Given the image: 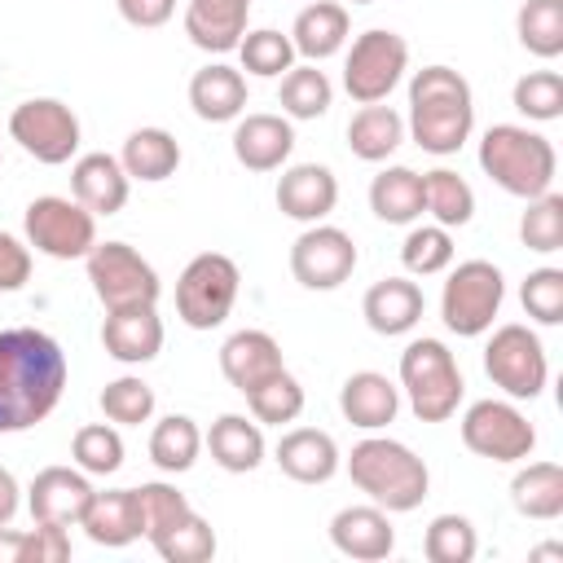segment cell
Here are the masks:
<instances>
[{
  "instance_id": "cell-1",
  "label": "cell",
  "mask_w": 563,
  "mask_h": 563,
  "mask_svg": "<svg viewBox=\"0 0 563 563\" xmlns=\"http://www.w3.org/2000/svg\"><path fill=\"white\" fill-rule=\"evenodd\" d=\"M66 391V352L53 334L13 325L0 330V435L40 427Z\"/></svg>"
},
{
  "instance_id": "cell-2",
  "label": "cell",
  "mask_w": 563,
  "mask_h": 563,
  "mask_svg": "<svg viewBox=\"0 0 563 563\" xmlns=\"http://www.w3.org/2000/svg\"><path fill=\"white\" fill-rule=\"evenodd\" d=\"M475 128V92L466 84V75H457L453 66H422L409 79V119L405 132L413 136L418 150L449 158L471 141Z\"/></svg>"
},
{
  "instance_id": "cell-3",
  "label": "cell",
  "mask_w": 563,
  "mask_h": 563,
  "mask_svg": "<svg viewBox=\"0 0 563 563\" xmlns=\"http://www.w3.org/2000/svg\"><path fill=\"white\" fill-rule=\"evenodd\" d=\"M347 475L387 515L418 510L427 501V488H431L427 462L409 444H400L391 435H365V440H356L352 453H347Z\"/></svg>"
},
{
  "instance_id": "cell-4",
  "label": "cell",
  "mask_w": 563,
  "mask_h": 563,
  "mask_svg": "<svg viewBox=\"0 0 563 563\" xmlns=\"http://www.w3.org/2000/svg\"><path fill=\"white\" fill-rule=\"evenodd\" d=\"M479 167L497 189L528 202V198L554 189L559 154H554L550 136H541L523 123H493L479 136Z\"/></svg>"
},
{
  "instance_id": "cell-5",
  "label": "cell",
  "mask_w": 563,
  "mask_h": 563,
  "mask_svg": "<svg viewBox=\"0 0 563 563\" xmlns=\"http://www.w3.org/2000/svg\"><path fill=\"white\" fill-rule=\"evenodd\" d=\"M400 387L418 422H449L462 405V369L440 339H413L400 352Z\"/></svg>"
},
{
  "instance_id": "cell-6",
  "label": "cell",
  "mask_w": 563,
  "mask_h": 563,
  "mask_svg": "<svg viewBox=\"0 0 563 563\" xmlns=\"http://www.w3.org/2000/svg\"><path fill=\"white\" fill-rule=\"evenodd\" d=\"M242 290V273L224 251H202L176 277V317L189 330H216L233 312Z\"/></svg>"
},
{
  "instance_id": "cell-7",
  "label": "cell",
  "mask_w": 563,
  "mask_h": 563,
  "mask_svg": "<svg viewBox=\"0 0 563 563\" xmlns=\"http://www.w3.org/2000/svg\"><path fill=\"white\" fill-rule=\"evenodd\" d=\"M506 299V277L488 260H462L444 290H440V317L457 339H479L493 330Z\"/></svg>"
},
{
  "instance_id": "cell-8",
  "label": "cell",
  "mask_w": 563,
  "mask_h": 563,
  "mask_svg": "<svg viewBox=\"0 0 563 563\" xmlns=\"http://www.w3.org/2000/svg\"><path fill=\"white\" fill-rule=\"evenodd\" d=\"M88 282H92V295L106 312H119V308H141V303H158L163 295V282L154 273V264L128 246V242H97L88 255Z\"/></svg>"
},
{
  "instance_id": "cell-9",
  "label": "cell",
  "mask_w": 563,
  "mask_h": 563,
  "mask_svg": "<svg viewBox=\"0 0 563 563\" xmlns=\"http://www.w3.org/2000/svg\"><path fill=\"white\" fill-rule=\"evenodd\" d=\"M405 70H409V44H405V35L383 31V26H369V31H361L352 40V48L343 57V92L356 106L387 101L391 88L405 79Z\"/></svg>"
},
{
  "instance_id": "cell-10",
  "label": "cell",
  "mask_w": 563,
  "mask_h": 563,
  "mask_svg": "<svg viewBox=\"0 0 563 563\" xmlns=\"http://www.w3.org/2000/svg\"><path fill=\"white\" fill-rule=\"evenodd\" d=\"M484 374L510 400H537L550 383V361H545V347H541L537 330H528L519 321L497 325L493 339L484 343Z\"/></svg>"
},
{
  "instance_id": "cell-11",
  "label": "cell",
  "mask_w": 563,
  "mask_h": 563,
  "mask_svg": "<svg viewBox=\"0 0 563 563\" xmlns=\"http://www.w3.org/2000/svg\"><path fill=\"white\" fill-rule=\"evenodd\" d=\"M9 136L44 167H62L79 154V114L57 97L18 101L9 114Z\"/></svg>"
},
{
  "instance_id": "cell-12",
  "label": "cell",
  "mask_w": 563,
  "mask_h": 563,
  "mask_svg": "<svg viewBox=\"0 0 563 563\" xmlns=\"http://www.w3.org/2000/svg\"><path fill=\"white\" fill-rule=\"evenodd\" d=\"M22 229H26V246H35L48 260H84L97 246V216L84 202L57 194L35 198L22 216Z\"/></svg>"
},
{
  "instance_id": "cell-13",
  "label": "cell",
  "mask_w": 563,
  "mask_h": 563,
  "mask_svg": "<svg viewBox=\"0 0 563 563\" xmlns=\"http://www.w3.org/2000/svg\"><path fill=\"white\" fill-rule=\"evenodd\" d=\"M462 444L488 462H528L537 449V427L515 400H475L462 413Z\"/></svg>"
},
{
  "instance_id": "cell-14",
  "label": "cell",
  "mask_w": 563,
  "mask_h": 563,
  "mask_svg": "<svg viewBox=\"0 0 563 563\" xmlns=\"http://www.w3.org/2000/svg\"><path fill=\"white\" fill-rule=\"evenodd\" d=\"M290 273L303 290H339L356 273V242L339 224H308L290 242Z\"/></svg>"
},
{
  "instance_id": "cell-15",
  "label": "cell",
  "mask_w": 563,
  "mask_h": 563,
  "mask_svg": "<svg viewBox=\"0 0 563 563\" xmlns=\"http://www.w3.org/2000/svg\"><path fill=\"white\" fill-rule=\"evenodd\" d=\"M88 501H92V484L79 466H44L26 488L31 519L53 528H79Z\"/></svg>"
},
{
  "instance_id": "cell-16",
  "label": "cell",
  "mask_w": 563,
  "mask_h": 563,
  "mask_svg": "<svg viewBox=\"0 0 563 563\" xmlns=\"http://www.w3.org/2000/svg\"><path fill=\"white\" fill-rule=\"evenodd\" d=\"M229 145L246 172H277V167H286V158L295 150V128L286 114H268V110L238 114Z\"/></svg>"
},
{
  "instance_id": "cell-17",
  "label": "cell",
  "mask_w": 563,
  "mask_h": 563,
  "mask_svg": "<svg viewBox=\"0 0 563 563\" xmlns=\"http://www.w3.org/2000/svg\"><path fill=\"white\" fill-rule=\"evenodd\" d=\"M339 207V176L325 163H295L277 176V211L299 224H317Z\"/></svg>"
},
{
  "instance_id": "cell-18",
  "label": "cell",
  "mask_w": 563,
  "mask_h": 563,
  "mask_svg": "<svg viewBox=\"0 0 563 563\" xmlns=\"http://www.w3.org/2000/svg\"><path fill=\"white\" fill-rule=\"evenodd\" d=\"M128 194H132V180L114 154L92 150L70 163V198L84 202L92 216H119L128 207Z\"/></svg>"
},
{
  "instance_id": "cell-19",
  "label": "cell",
  "mask_w": 563,
  "mask_h": 563,
  "mask_svg": "<svg viewBox=\"0 0 563 563\" xmlns=\"http://www.w3.org/2000/svg\"><path fill=\"white\" fill-rule=\"evenodd\" d=\"M101 347L119 365H145V361H154L163 352V317H158V308L154 303H141V308L106 312Z\"/></svg>"
},
{
  "instance_id": "cell-20",
  "label": "cell",
  "mask_w": 563,
  "mask_h": 563,
  "mask_svg": "<svg viewBox=\"0 0 563 563\" xmlns=\"http://www.w3.org/2000/svg\"><path fill=\"white\" fill-rule=\"evenodd\" d=\"M79 528L88 532L92 545H106V550H123V545H132L136 537H145V519H141V497H136V488H106V493L92 488V501H88Z\"/></svg>"
},
{
  "instance_id": "cell-21",
  "label": "cell",
  "mask_w": 563,
  "mask_h": 563,
  "mask_svg": "<svg viewBox=\"0 0 563 563\" xmlns=\"http://www.w3.org/2000/svg\"><path fill=\"white\" fill-rule=\"evenodd\" d=\"M330 541L339 554L356 559V563H378L396 550V528L387 519L383 506H343L334 519H330Z\"/></svg>"
},
{
  "instance_id": "cell-22",
  "label": "cell",
  "mask_w": 563,
  "mask_h": 563,
  "mask_svg": "<svg viewBox=\"0 0 563 563\" xmlns=\"http://www.w3.org/2000/svg\"><path fill=\"white\" fill-rule=\"evenodd\" d=\"M427 312V299H422V286L409 282V277H383L365 290L361 299V317L374 334L383 339H396V334H409Z\"/></svg>"
},
{
  "instance_id": "cell-23",
  "label": "cell",
  "mask_w": 563,
  "mask_h": 563,
  "mask_svg": "<svg viewBox=\"0 0 563 563\" xmlns=\"http://www.w3.org/2000/svg\"><path fill=\"white\" fill-rule=\"evenodd\" d=\"M277 369H286V356H282V343L268 330H238L220 343V374L242 396L251 387H260L264 378H273Z\"/></svg>"
},
{
  "instance_id": "cell-24",
  "label": "cell",
  "mask_w": 563,
  "mask_h": 563,
  "mask_svg": "<svg viewBox=\"0 0 563 563\" xmlns=\"http://www.w3.org/2000/svg\"><path fill=\"white\" fill-rule=\"evenodd\" d=\"M273 457H277L282 475L295 479V484H325V479H334V471L343 462L334 435L321 431V427H290L277 440Z\"/></svg>"
},
{
  "instance_id": "cell-25",
  "label": "cell",
  "mask_w": 563,
  "mask_h": 563,
  "mask_svg": "<svg viewBox=\"0 0 563 563\" xmlns=\"http://www.w3.org/2000/svg\"><path fill=\"white\" fill-rule=\"evenodd\" d=\"M251 0H189L185 4V35L202 53H238L246 35Z\"/></svg>"
},
{
  "instance_id": "cell-26",
  "label": "cell",
  "mask_w": 563,
  "mask_h": 563,
  "mask_svg": "<svg viewBox=\"0 0 563 563\" xmlns=\"http://www.w3.org/2000/svg\"><path fill=\"white\" fill-rule=\"evenodd\" d=\"M339 409L361 431H383L400 413V387L378 369H356L339 387Z\"/></svg>"
},
{
  "instance_id": "cell-27",
  "label": "cell",
  "mask_w": 563,
  "mask_h": 563,
  "mask_svg": "<svg viewBox=\"0 0 563 563\" xmlns=\"http://www.w3.org/2000/svg\"><path fill=\"white\" fill-rule=\"evenodd\" d=\"M189 106L202 123H233L246 114V75L229 62H211L189 79Z\"/></svg>"
},
{
  "instance_id": "cell-28",
  "label": "cell",
  "mask_w": 563,
  "mask_h": 563,
  "mask_svg": "<svg viewBox=\"0 0 563 563\" xmlns=\"http://www.w3.org/2000/svg\"><path fill=\"white\" fill-rule=\"evenodd\" d=\"M347 9L339 0H308L290 26V44H295V57L303 62H325L334 57L343 44H347Z\"/></svg>"
},
{
  "instance_id": "cell-29",
  "label": "cell",
  "mask_w": 563,
  "mask_h": 563,
  "mask_svg": "<svg viewBox=\"0 0 563 563\" xmlns=\"http://www.w3.org/2000/svg\"><path fill=\"white\" fill-rule=\"evenodd\" d=\"M202 444L211 449V462L229 475H246L264 462V431L246 413H220L202 435Z\"/></svg>"
},
{
  "instance_id": "cell-30",
  "label": "cell",
  "mask_w": 563,
  "mask_h": 563,
  "mask_svg": "<svg viewBox=\"0 0 563 563\" xmlns=\"http://www.w3.org/2000/svg\"><path fill=\"white\" fill-rule=\"evenodd\" d=\"M119 163H123L128 180L158 185V180L176 176V167H180V141L167 128H136V132H128V141L119 150Z\"/></svg>"
},
{
  "instance_id": "cell-31",
  "label": "cell",
  "mask_w": 563,
  "mask_h": 563,
  "mask_svg": "<svg viewBox=\"0 0 563 563\" xmlns=\"http://www.w3.org/2000/svg\"><path fill=\"white\" fill-rule=\"evenodd\" d=\"M400 141H405V119H400L391 106H383V101L361 106V110L347 119V150H352L361 163H383V158H391V154L400 150Z\"/></svg>"
},
{
  "instance_id": "cell-32",
  "label": "cell",
  "mask_w": 563,
  "mask_h": 563,
  "mask_svg": "<svg viewBox=\"0 0 563 563\" xmlns=\"http://www.w3.org/2000/svg\"><path fill=\"white\" fill-rule=\"evenodd\" d=\"M510 501L523 519H559L563 515V466L559 462H528L510 479Z\"/></svg>"
},
{
  "instance_id": "cell-33",
  "label": "cell",
  "mask_w": 563,
  "mask_h": 563,
  "mask_svg": "<svg viewBox=\"0 0 563 563\" xmlns=\"http://www.w3.org/2000/svg\"><path fill=\"white\" fill-rule=\"evenodd\" d=\"M369 211L383 224H413L422 216V176L413 167H383L369 180Z\"/></svg>"
},
{
  "instance_id": "cell-34",
  "label": "cell",
  "mask_w": 563,
  "mask_h": 563,
  "mask_svg": "<svg viewBox=\"0 0 563 563\" xmlns=\"http://www.w3.org/2000/svg\"><path fill=\"white\" fill-rule=\"evenodd\" d=\"M202 453V431L189 413H167L150 431V462L163 475H185Z\"/></svg>"
},
{
  "instance_id": "cell-35",
  "label": "cell",
  "mask_w": 563,
  "mask_h": 563,
  "mask_svg": "<svg viewBox=\"0 0 563 563\" xmlns=\"http://www.w3.org/2000/svg\"><path fill=\"white\" fill-rule=\"evenodd\" d=\"M154 545V554L163 563H207L216 554V528L189 506L180 519H172L167 528H158L154 537H145Z\"/></svg>"
},
{
  "instance_id": "cell-36",
  "label": "cell",
  "mask_w": 563,
  "mask_h": 563,
  "mask_svg": "<svg viewBox=\"0 0 563 563\" xmlns=\"http://www.w3.org/2000/svg\"><path fill=\"white\" fill-rule=\"evenodd\" d=\"M422 211L444 229H462L475 216V189L449 167L422 172Z\"/></svg>"
},
{
  "instance_id": "cell-37",
  "label": "cell",
  "mask_w": 563,
  "mask_h": 563,
  "mask_svg": "<svg viewBox=\"0 0 563 563\" xmlns=\"http://www.w3.org/2000/svg\"><path fill=\"white\" fill-rule=\"evenodd\" d=\"M277 101H282L286 119H321L334 101V84H330L325 70H317V62H299L282 75Z\"/></svg>"
},
{
  "instance_id": "cell-38",
  "label": "cell",
  "mask_w": 563,
  "mask_h": 563,
  "mask_svg": "<svg viewBox=\"0 0 563 563\" xmlns=\"http://www.w3.org/2000/svg\"><path fill=\"white\" fill-rule=\"evenodd\" d=\"M515 31L532 57L554 62L563 53V0H523L515 13Z\"/></svg>"
},
{
  "instance_id": "cell-39",
  "label": "cell",
  "mask_w": 563,
  "mask_h": 563,
  "mask_svg": "<svg viewBox=\"0 0 563 563\" xmlns=\"http://www.w3.org/2000/svg\"><path fill=\"white\" fill-rule=\"evenodd\" d=\"M246 405H251V418L255 422H268V427L295 422L303 413V383L290 369H277L273 378H264L260 387L246 391Z\"/></svg>"
},
{
  "instance_id": "cell-40",
  "label": "cell",
  "mask_w": 563,
  "mask_h": 563,
  "mask_svg": "<svg viewBox=\"0 0 563 563\" xmlns=\"http://www.w3.org/2000/svg\"><path fill=\"white\" fill-rule=\"evenodd\" d=\"M519 242L537 255L563 251V194L545 189V194L528 198V207L519 216Z\"/></svg>"
},
{
  "instance_id": "cell-41",
  "label": "cell",
  "mask_w": 563,
  "mask_h": 563,
  "mask_svg": "<svg viewBox=\"0 0 563 563\" xmlns=\"http://www.w3.org/2000/svg\"><path fill=\"white\" fill-rule=\"evenodd\" d=\"M400 264L413 277H435L453 264V229L444 224H413L400 242Z\"/></svg>"
},
{
  "instance_id": "cell-42",
  "label": "cell",
  "mask_w": 563,
  "mask_h": 563,
  "mask_svg": "<svg viewBox=\"0 0 563 563\" xmlns=\"http://www.w3.org/2000/svg\"><path fill=\"white\" fill-rule=\"evenodd\" d=\"M479 550V537H475V523L466 515H435L422 532V554L431 563H471Z\"/></svg>"
},
{
  "instance_id": "cell-43",
  "label": "cell",
  "mask_w": 563,
  "mask_h": 563,
  "mask_svg": "<svg viewBox=\"0 0 563 563\" xmlns=\"http://www.w3.org/2000/svg\"><path fill=\"white\" fill-rule=\"evenodd\" d=\"M238 57H242V70H246V75L282 79V75L295 66V44H290V35H282V31H273V26H260V31H246V35H242Z\"/></svg>"
},
{
  "instance_id": "cell-44",
  "label": "cell",
  "mask_w": 563,
  "mask_h": 563,
  "mask_svg": "<svg viewBox=\"0 0 563 563\" xmlns=\"http://www.w3.org/2000/svg\"><path fill=\"white\" fill-rule=\"evenodd\" d=\"M510 101L532 123H554L563 114V75L559 70H528L515 79Z\"/></svg>"
},
{
  "instance_id": "cell-45",
  "label": "cell",
  "mask_w": 563,
  "mask_h": 563,
  "mask_svg": "<svg viewBox=\"0 0 563 563\" xmlns=\"http://www.w3.org/2000/svg\"><path fill=\"white\" fill-rule=\"evenodd\" d=\"M70 457L84 475H114L123 466V435L110 422H88L75 431Z\"/></svg>"
},
{
  "instance_id": "cell-46",
  "label": "cell",
  "mask_w": 563,
  "mask_h": 563,
  "mask_svg": "<svg viewBox=\"0 0 563 563\" xmlns=\"http://www.w3.org/2000/svg\"><path fill=\"white\" fill-rule=\"evenodd\" d=\"M101 413L119 427H141L154 413V387L136 374H119L101 387Z\"/></svg>"
},
{
  "instance_id": "cell-47",
  "label": "cell",
  "mask_w": 563,
  "mask_h": 563,
  "mask_svg": "<svg viewBox=\"0 0 563 563\" xmlns=\"http://www.w3.org/2000/svg\"><path fill=\"white\" fill-rule=\"evenodd\" d=\"M519 303L537 325H559L563 321V268L554 264L532 268L519 286Z\"/></svg>"
},
{
  "instance_id": "cell-48",
  "label": "cell",
  "mask_w": 563,
  "mask_h": 563,
  "mask_svg": "<svg viewBox=\"0 0 563 563\" xmlns=\"http://www.w3.org/2000/svg\"><path fill=\"white\" fill-rule=\"evenodd\" d=\"M136 497H141L145 537H154L158 528H167L172 519H180V515L189 510V497H185L176 484H163V479H154V484H141V488H136Z\"/></svg>"
},
{
  "instance_id": "cell-49",
  "label": "cell",
  "mask_w": 563,
  "mask_h": 563,
  "mask_svg": "<svg viewBox=\"0 0 563 563\" xmlns=\"http://www.w3.org/2000/svg\"><path fill=\"white\" fill-rule=\"evenodd\" d=\"M31 282V246L0 229V290H22Z\"/></svg>"
},
{
  "instance_id": "cell-50",
  "label": "cell",
  "mask_w": 563,
  "mask_h": 563,
  "mask_svg": "<svg viewBox=\"0 0 563 563\" xmlns=\"http://www.w3.org/2000/svg\"><path fill=\"white\" fill-rule=\"evenodd\" d=\"M114 4H119V18L136 31H158L176 13V0H114Z\"/></svg>"
},
{
  "instance_id": "cell-51",
  "label": "cell",
  "mask_w": 563,
  "mask_h": 563,
  "mask_svg": "<svg viewBox=\"0 0 563 563\" xmlns=\"http://www.w3.org/2000/svg\"><path fill=\"white\" fill-rule=\"evenodd\" d=\"M70 559V537L66 528L35 523L31 528V563H66Z\"/></svg>"
},
{
  "instance_id": "cell-52",
  "label": "cell",
  "mask_w": 563,
  "mask_h": 563,
  "mask_svg": "<svg viewBox=\"0 0 563 563\" xmlns=\"http://www.w3.org/2000/svg\"><path fill=\"white\" fill-rule=\"evenodd\" d=\"M0 563H31V532H13L4 523L0 528Z\"/></svg>"
},
{
  "instance_id": "cell-53",
  "label": "cell",
  "mask_w": 563,
  "mask_h": 563,
  "mask_svg": "<svg viewBox=\"0 0 563 563\" xmlns=\"http://www.w3.org/2000/svg\"><path fill=\"white\" fill-rule=\"evenodd\" d=\"M18 506H22V488H18L13 471H9V466H0V528L18 515Z\"/></svg>"
},
{
  "instance_id": "cell-54",
  "label": "cell",
  "mask_w": 563,
  "mask_h": 563,
  "mask_svg": "<svg viewBox=\"0 0 563 563\" xmlns=\"http://www.w3.org/2000/svg\"><path fill=\"white\" fill-rule=\"evenodd\" d=\"M352 4H378V0H352Z\"/></svg>"
}]
</instances>
